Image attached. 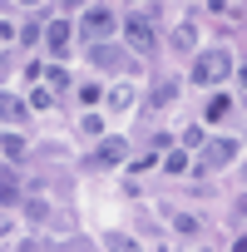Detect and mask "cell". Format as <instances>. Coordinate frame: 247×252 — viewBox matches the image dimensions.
Returning <instances> with one entry per match:
<instances>
[{
	"label": "cell",
	"mask_w": 247,
	"mask_h": 252,
	"mask_svg": "<svg viewBox=\"0 0 247 252\" xmlns=\"http://www.w3.org/2000/svg\"><path fill=\"white\" fill-rule=\"evenodd\" d=\"M0 154L5 158H25V139L20 134H0Z\"/></svg>",
	"instance_id": "9c48e42d"
},
{
	"label": "cell",
	"mask_w": 247,
	"mask_h": 252,
	"mask_svg": "<svg viewBox=\"0 0 247 252\" xmlns=\"http://www.w3.org/2000/svg\"><path fill=\"white\" fill-rule=\"evenodd\" d=\"M0 69H5V50H0Z\"/></svg>",
	"instance_id": "603a6c76"
},
{
	"label": "cell",
	"mask_w": 247,
	"mask_h": 252,
	"mask_svg": "<svg viewBox=\"0 0 247 252\" xmlns=\"http://www.w3.org/2000/svg\"><path fill=\"white\" fill-rule=\"evenodd\" d=\"M99 94H104V89H99V84H79V99H84V104H94V99H99Z\"/></svg>",
	"instance_id": "d6986e66"
},
{
	"label": "cell",
	"mask_w": 247,
	"mask_h": 252,
	"mask_svg": "<svg viewBox=\"0 0 247 252\" xmlns=\"http://www.w3.org/2000/svg\"><path fill=\"white\" fill-rule=\"evenodd\" d=\"M104 99H109V109H129V104H134V89H129V84H119V89H109Z\"/></svg>",
	"instance_id": "30bf717a"
},
{
	"label": "cell",
	"mask_w": 247,
	"mask_h": 252,
	"mask_svg": "<svg viewBox=\"0 0 247 252\" xmlns=\"http://www.w3.org/2000/svg\"><path fill=\"white\" fill-rule=\"evenodd\" d=\"M25 5H35V0H25Z\"/></svg>",
	"instance_id": "cb8c5ba5"
},
{
	"label": "cell",
	"mask_w": 247,
	"mask_h": 252,
	"mask_svg": "<svg viewBox=\"0 0 247 252\" xmlns=\"http://www.w3.org/2000/svg\"><path fill=\"white\" fill-rule=\"evenodd\" d=\"M114 25H119V15H114V10H84V15H79V30H84V35H94V40H99V35H109Z\"/></svg>",
	"instance_id": "277c9868"
},
{
	"label": "cell",
	"mask_w": 247,
	"mask_h": 252,
	"mask_svg": "<svg viewBox=\"0 0 247 252\" xmlns=\"http://www.w3.org/2000/svg\"><path fill=\"white\" fill-rule=\"evenodd\" d=\"M173 227H178V232H198V218H193V213H173Z\"/></svg>",
	"instance_id": "5bb4252c"
},
{
	"label": "cell",
	"mask_w": 247,
	"mask_h": 252,
	"mask_svg": "<svg viewBox=\"0 0 247 252\" xmlns=\"http://www.w3.org/2000/svg\"><path fill=\"white\" fill-rule=\"evenodd\" d=\"M25 213H30L35 222H45V213H50V208H45V198H30V203H25Z\"/></svg>",
	"instance_id": "9a60e30c"
},
{
	"label": "cell",
	"mask_w": 247,
	"mask_h": 252,
	"mask_svg": "<svg viewBox=\"0 0 247 252\" xmlns=\"http://www.w3.org/2000/svg\"><path fill=\"white\" fill-rule=\"evenodd\" d=\"M50 104H55V99H50L45 89H35V94H30V109H50Z\"/></svg>",
	"instance_id": "ffe728a7"
},
{
	"label": "cell",
	"mask_w": 247,
	"mask_h": 252,
	"mask_svg": "<svg viewBox=\"0 0 247 252\" xmlns=\"http://www.w3.org/2000/svg\"><path fill=\"white\" fill-rule=\"evenodd\" d=\"M198 154H203V163H208V168H222V163H232V158H237V144H232V139H213V144H203Z\"/></svg>",
	"instance_id": "5b68a950"
},
{
	"label": "cell",
	"mask_w": 247,
	"mask_h": 252,
	"mask_svg": "<svg viewBox=\"0 0 247 252\" xmlns=\"http://www.w3.org/2000/svg\"><path fill=\"white\" fill-rule=\"evenodd\" d=\"M124 158H129V144H124V134L119 139H99V149H94V168H109V163H124Z\"/></svg>",
	"instance_id": "3957f363"
},
{
	"label": "cell",
	"mask_w": 247,
	"mask_h": 252,
	"mask_svg": "<svg viewBox=\"0 0 247 252\" xmlns=\"http://www.w3.org/2000/svg\"><path fill=\"white\" fill-rule=\"evenodd\" d=\"M124 40H129V50H139V55H149V50H154V25H149L144 15H134L129 25H124Z\"/></svg>",
	"instance_id": "7a4b0ae2"
},
{
	"label": "cell",
	"mask_w": 247,
	"mask_h": 252,
	"mask_svg": "<svg viewBox=\"0 0 247 252\" xmlns=\"http://www.w3.org/2000/svg\"><path fill=\"white\" fill-rule=\"evenodd\" d=\"M45 45H50L55 55H64V45H69V20H50V30H45Z\"/></svg>",
	"instance_id": "8992f818"
},
{
	"label": "cell",
	"mask_w": 247,
	"mask_h": 252,
	"mask_svg": "<svg viewBox=\"0 0 247 252\" xmlns=\"http://www.w3.org/2000/svg\"><path fill=\"white\" fill-rule=\"evenodd\" d=\"M168 99H173V79H163V84L154 89V104H168Z\"/></svg>",
	"instance_id": "ac0fdd59"
},
{
	"label": "cell",
	"mask_w": 247,
	"mask_h": 252,
	"mask_svg": "<svg viewBox=\"0 0 247 252\" xmlns=\"http://www.w3.org/2000/svg\"><path fill=\"white\" fill-rule=\"evenodd\" d=\"M0 198H5V203L15 198V173H0Z\"/></svg>",
	"instance_id": "e0dca14e"
},
{
	"label": "cell",
	"mask_w": 247,
	"mask_h": 252,
	"mask_svg": "<svg viewBox=\"0 0 247 252\" xmlns=\"http://www.w3.org/2000/svg\"><path fill=\"white\" fill-rule=\"evenodd\" d=\"M183 144H188V149H203L208 139H203V129H188V134H183Z\"/></svg>",
	"instance_id": "44dd1931"
},
{
	"label": "cell",
	"mask_w": 247,
	"mask_h": 252,
	"mask_svg": "<svg viewBox=\"0 0 247 252\" xmlns=\"http://www.w3.org/2000/svg\"><path fill=\"white\" fill-rule=\"evenodd\" d=\"M232 252H247V237H237V242H232Z\"/></svg>",
	"instance_id": "7402d4cb"
},
{
	"label": "cell",
	"mask_w": 247,
	"mask_h": 252,
	"mask_svg": "<svg viewBox=\"0 0 247 252\" xmlns=\"http://www.w3.org/2000/svg\"><path fill=\"white\" fill-rule=\"evenodd\" d=\"M0 119H10V124H20V119H25V104H20L15 94H0Z\"/></svg>",
	"instance_id": "ba28073f"
},
{
	"label": "cell",
	"mask_w": 247,
	"mask_h": 252,
	"mask_svg": "<svg viewBox=\"0 0 247 252\" xmlns=\"http://www.w3.org/2000/svg\"><path fill=\"white\" fill-rule=\"evenodd\" d=\"M163 173H188V154H183V149H173V154L163 158Z\"/></svg>",
	"instance_id": "8fae6325"
},
{
	"label": "cell",
	"mask_w": 247,
	"mask_h": 252,
	"mask_svg": "<svg viewBox=\"0 0 247 252\" xmlns=\"http://www.w3.org/2000/svg\"><path fill=\"white\" fill-rule=\"evenodd\" d=\"M109 252H139V242H134V237H119V232H114V237H109Z\"/></svg>",
	"instance_id": "4fadbf2b"
},
{
	"label": "cell",
	"mask_w": 247,
	"mask_h": 252,
	"mask_svg": "<svg viewBox=\"0 0 247 252\" xmlns=\"http://www.w3.org/2000/svg\"><path fill=\"white\" fill-rule=\"evenodd\" d=\"M232 74V55L227 50H203L198 60H193V79L198 84H217V79H227Z\"/></svg>",
	"instance_id": "6da1fadb"
},
{
	"label": "cell",
	"mask_w": 247,
	"mask_h": 252,
	"mask_svg": "<svg viewBox=\"0 0 247 252\" xmlns=\"http://www.w3.org/2000/svg\"><path fill=\"white\" fill-rule=\"evenodd\" d=\"M30 79H35V84L45 79V84H55V89H64V84H69V74H64L60 64H50V69H40V64H30Z\"/></svg>",
	"instance_id": "52a82bcc"
},
{
	"label": "cell",
	"mask_w": 247,
	"mask_h": 252,
	"mask_svg": "<svg viewBox=\"0 0 247 252\" xmlns=\"http://www.w3.org/2000/svg\"><path fill=\"white\" fill-rule=\"evenodd\" d=\"M227 109H232V99H227V94H217V99L208 104V119L217 124V119H227Z\"/></svg>",
	"instance_id": "7c38bea8"
},
{
	"label": "cell",
	"mask_w": 247,
	"mask_h": 252,
	"mask_svg": "<svg viewBox=\"0 0 247 252\" xmlns=\"http://www.w3.org/2000/svg\"><path fill=\"white\" fill-rule=\"evenodd\" d=\"M79 134H89V139H99V134H104V124H99V119H94V114H89V119H84V124H79Z\"/></svg>",
	"instance_id": "2e32d148"
}]
</instances>
